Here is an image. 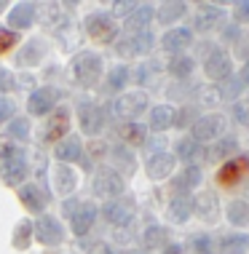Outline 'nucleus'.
Returning <instances> with one entry per match:
<instances>
[{
    "instance_id": "f257e3e1",
    "label": "nucleus",
    "mask_w": 249,
    "mask_h": 254,
    "mask_svg": "<svg viewBox=\"0 0 249 254\" xmlns=\"http://www.w3.org/2000/svg\"><path fill=\"white\" fill-rule=\"evenodd\" d=\"M73 75H75V80H78L81 86H94L96 80H99V75H102L99 54H91V51L78 54L75 62H73Z\"/></svg>"
},
{
    "instance_id": "f03ea898",
    "label": "nucleus",
    "mask_w": 249,
    "mask_h": 254,
    "mask_svg": "<svg viewBox=\"0 0 249 254\" xmlns=\"http://www.w3.org/2000/svg\"><path fill=\"white\" fill-rule=\"evenodd\" d=\"M225 134V118L217 113L212 115H201L196 123H193V139L201 145V142H214Z\"/></svg>"
},
{
    "instance_id": "7ed1b4c3",
    "label": "nucleus",
    "mask_w": 249,
    "mask_h": 254,
    "mask_svg": "<svg viewBox=\"0 0 249 254\" xmlns=\"http://www.w3.org/2000/svg\"><path fill=\"white\" fill-rule=\"evenodd\" d=\"M91 190L99 198H115L123 193V180L115 169H99L91 180Z\"/></svg>"
},
{
    "instance_id": "20e7f679",
    "label": "nucleus",
    "mask_w": 249,
    "mask_h": 254,
    "mask_svg": "<svg viewBox=\"0 0 249 254\" xmlns=\"http://www.w3.org/2000/svg\"><path fill=\"white\" fill-rule=\"evenodd\" d=\"M0 177L5 185H19L22 180H27V161L19 150L8 147L3 158V166H0Z\"/></svg>"
},
{
    "instance_id": "39448f33",
    "label": "nucleus",
    "mask_w": 249,
    "mask_h": 254,
    "mask_svg": "<svg viewBox=\"0 0 249 254\" xmlns=\"http://www.w3.org/2000/svg\"><path fill=\"white\" fill-rule=\"evenodd\" d=\"M247 174H249V155H236V158H231V161L223 163V169L217 171V182L223 185V188H233V185H239Z\"/></svg>"
},
{
    "instance_id": "423d86ee",
    "label": "nucleus",
    "mask_w": 249,
    "mask_h": 254,
    "mask_svg": "<svg viewBox=\"0 0 249 254\" xmlns=\"http://www.w3.org/2000/svg\"><path fill=\"white\" fill-rule=\"evenodd\" d=\"M204 72H206V78H209V80L223 83L225 78H231V75H233V62H231V57H228L225 51L214 49L209 57H206V62H204Z\"/></svg>"
},
{
    "instance_id": "0eeeda50",
    "label": "nucleus",
    "mask_w": 249,
    "mask_h": 254,
    "mask_svg": "<svg viewBox=\"0 0 249 254\" xmlns=\"http://www.w3.org/2000/svg\"><path fill=\"white\" fill-rule=\"evenodd\" d=\"M86 32L96 40V43H110V40L115 38V32H118V27H115V22L107 13H91V16L86 19Z\"/></svg>"
},
{
    "instance_id": "6e6552de",
    "label": "nucleus",
    "mask_w": 249,
    "mask_h": 254,
    "mask_svg": "<svg viewBox=\"0 0 249 254\" xmlns=\"http://www.w3.org/2000/svg\"><path fill=\"white\" fill-rule=\"evenodd\" d=\"M148 110V94L142 91H131V94H123V97L115 102V113L121 118H126L129 123H134L137 115H142Z\"/></svg>"
},
{
    "instance_id": "1a4fd4ad",
    "label": "nucleus",
    "mask_w": 249,
    "mask_h": 254,
    "mask_svg": "<svg viewBox=\"0 0 249 254\" xmlns=\"http://www.w3.org/2000/svg\"><path fill=\"white\" fill-rule=\"evenodd\" d=\"M153 35H150L148 30L142 32H131L129 38H123L115 43V51L121 54V57H134V54H148L150 49H153Z\"/></svg>"
},
{
    "instance_id": "9d476101",
    "label": "nucleus",
    "mask_w": 249,
    "mask_h": 254,
    "mask_svg": "<svg viewBox=\"0 0 249 254\" xmlns=\"http://www.w3.org/2000/svg\"><path fill=\"white\" fill-rule=\"evenodd\" d=\"M32 233H35L38 241L46 244V246H57V244H62V238H65V230H62V225L54 217H40L38 222L32 225Z\"/></svg>"
},
{
    "instance_id": "9b49d317",
    "label": "nucleus",
    "mask_w": 249,
    "mask_h": 254,
    "mask_svg": "<svg viewBox=\"0 0 249 254\" xmlns=\"http://www.w3.org/2000/svg\"><path fill=\"white\" fill-rule=\"evenodd\" d=\"M174 163L177 158L171 153H164V150H158L148 158V163H145V169H148V177L150 180H166V177L174 171Z\"/></svg>"
},
{
    "instance_id": "f8f14e48",
    "label": "nucleus",
    "mask_w": 249,
    "mask_h": 254,
    "mask_svg": "<svg viewBox=\"0 0 249 254\" xmlns=\"http://www.w3.org/2000/svg\"><path fill=\"white\" fill-rule=\"evenodd\" d=\"M134 214H137V206H134V201H129V198L107 201V206H105V217H107V222H113V225H129L131 219H134Z\"/></svg>"
},
{
    "instance_id": "ddd939ff",
    "label": "nucleus",
    "mask_w": 249,
    "mask_h": 254,
    "mask_svg": "<svg viewBox=\"0 0 249 254\" xmlns=\"http://www.w3.org/2000/svg\"><path fill=\"white\" fill-rule=\"evenodd\" d=\"M193 43V32L188 27H174V30H166V35L161 38L164 51H169L171 57H179L188 46Z\"/></svg>"
},
{
    "instance_id": "4468645a",
    "label": "nucleus",
    "mask_w": 249,
    "mask_h": 254,
    "mask_svg": "<svg viewBox=\"0 0 249 254\" xmlns=\"http://www.w3.org/2000/svg\"><path fill=\"white\" fill-rule=\"evenodd\" d=\"M67 211L73 214V233L75 236H86V233L91 230L94 219H96V209L91 203H78L75 209L67 206Z\"/></svg>"
},
{
    "instance_id": "2eb2a0df",
    "label": "nucleus",
    "mask_w": 249,
    "mask_h": 254,
    "mask_svg": "<svg viewBox=\"0 0 249 254\" xmlns=\"http://www.w3.org/2000/svg\"><path fill=\"white\" fill-rule=\"evenodd\" d=\"M223 19H225V8H220V5H209V3H204L201 8L196 11V30H201V32L217 30V27L223 24Z\"/></svg>"
},
{
    "instance_id": "dca6fc26",
    "label": "nucleus",
    "mask_w": 249,
    "mask_h": 254,
    "mask_svg": "<svg viewBox=\"0 0 249 254\" xmlns=\"http://www.w3.org/2000/svg\"><path fill=\"white\" fill-rule=\"evenodd\" d=\"M78 118H81V128L86 134H99L102 123H105V118H102V110L91 105V102H83V105L78 107Z\"/></svg>"
},
{
    "instance_id": "f3484780",
    "label": "nucleus",
    "mask_w": 249,
    "mask_h": 254,
    "mask_svg": "<svg viewBox=\"0 0 249 254\" xmlns=\"http://www.w3.org/2000/svg\"><path fill=\"white\" fill-rule=\"evenodd\" d=\"M59 94L54 91V88H38V91L30 94V102H27V107H30L32 115H46L51 113L54 102H57Z\"/></svg>"
},
{
    "instance_id": "a211bd4d",
    "label": "nucleus",
    "mask_w": 249,
    "mask_h": 254,
    "mask_svg": "<svg viewBox=\"0 0 249 254\" xmlns=\"http://www.w3.org/2000/svg\"><path fill=\"white\" fill-rule=\"evenodd\" d=\"M236 153H239V142L233 136H220L206 150V158L209 161H231V158H236Z\"/></svg>"
},
{
    "instance_id": "6ab92c4d",
    "label": "nucleus",
    "mask_w": 249,
    "mask_h": 254,
    "mask_svg": "<svg viewBox=\"0 0 249 254\" xmlns=\"http://www.w3.org/2000/svg\"><path fill=\"white\" fill-rule=\"evenodd\" d=\"M193 206H196V198H193L190 193H177L174 198H171V203H169L171 222H185V219H190Z\"/></svg>"
},
{
    "instance_id": "aec40b11",
    "label": "nucleus",
    "mask_w": 249,
    "mask_h": 254,
    "mask_svg": "<svg viewBox=\"0 0 249 254\" xmlns=\"http://www.w3.org/2000/svg\"><path fill=\"white\" fill-rule=\"evenodd\" d=\"M51 177H54V188H57L62 195H70L73 190H75V185H78V177H75V171H73L70 166H65V163L54 166Z\"/></svg>"
},
{
    "instance_id": "412c9836",
    "label": "nucleus",
    "mask_w": 249,
    "mask_h": 254,
    "mask_svg": "<svg viewBox=\"0 0 249 254\" xmlns=\"http://www.w3.org/2000/svg\"><path fill=\"white\" fill-rule=\"evenodd\" d=\"M174 118H177L174 107L158 105V107L150 110V128H153V131H166L169 126H174Z\"/></svg>"
},
{
    "instance_id": "4be33fe9",
    "label": "nucleus",
    "mask_w": 249,
    "mask_h": 254,
    "mask_svg": "<svg viewBox=\"0 0 249 254\" xmlns=\"http://www.w3.org/2000/svg\"><path fill=\"white\" fill-rule=\"evenodd\" d=\"M35 19V5L30 3H19L8 11V27L11 30H22V27H30V22Z\"/></svg>"
},
{
    "instance_id": "5701e85b",
    "label": "nucleus",
    "mask_w": 249,
    "mask_h": 254,
    "mask_svg": "<svg viewBox=\"0 0 249 254\" xmlns=\"http://www.w3.org/2000/svg\"><path fill=\"white\" fill-rule=\"evenodd\" d=\"M153 16H156L153 5H148V3H145V5H137V8L126 16V27H129L131 32H142L145 27L150 24V19H153Z\"/></svg>"
},
{
    "instance_id": "b1692460",
    "label": "nucleus",
    "mask_w": 249,
    "mask_h": 254,
    "mask_svg": "<svg viewBox=\"0 0 249 254\" xmlns=\"http://www.w3.org/2000/svg\"><path fill=\"white\" fill-rule=\"evenodd\" d=\"M220 252L223 254H247L249 252V236L247 233H228L220 241Z\"/></svg>"
},
{
    "instance_id": "393cba45",
    "label": "nucleus",
    "mask_w": 249,
    "mask_h": 254,
    "mask_svg": "<svg viewBox=\"0 0 249 254\" xmlns=\"http://www.w3.org/2000/svg\"><path fill=\"white\" fill-rule=\"evenodd\" d=\"M193 211H196L201 219L206 222H214L220 214V206H217V195L214 193H204L201 198H196V206H193Z\"/></svg>"
},
{
    "instance_id": "a878e982",
    "label": "nucleus",
    "mask_w": 249,
    "mask_h": 254,
    "mask_svg": "<svg viewBox=\"0 0 249 254\" xmlns=\"http://www.w3.org/2000/svg\"><path fill=\"white\" fill-rule=\"evenodd\" d=\"M19 198H22V203L30 211H43V206H46V193L38 185H24V188L19 190Z\"/></svg>"
},
{
    "instance_id": "bb28decb",
    "label": "nucleus",
    "mask_w": 249,
    "mask_h": 254,
    "mask_svg": "<svg viewBox=\"0 0 249 254\" xmlns=\"http://www.w3.org/2000/svg\"><path fill=\"white\" fill-rule=\"evenodd\" d=\"M201 185V169L198 166H185L182 171H179V177L174 180V188L179 190V193H190L193 188H198Z\"/></svg>"
},
{
    "instance_id": "cd10ccee",
    "label": "nucleus",
    "mask_w": 249,
    "mask_h": 254,
    "mask_svg": "<svg viewBox=\"0 0 249 254\" xmlns=\"http://www.w3.org/2000/svg\"><path fill=\"white\" fill-rule=\"evenodd\" d=\"M83 153V145L78 136H67V139H62L57 145V158L62 163H70V161H78Z\"/></svg>"
},
{
    "instance_id": "c85d7f7f",
    "label": "nucleus",
    "mask_w": 249,
    "mask_h": 254,
    "mask_svg": "<svg viewBox=\"0 0 249 254\" xmlns=\"http://www.w3.org/2000/svg\"><path fill=\"white\" fill-rule=\"evenodd\" d=\"M228 214V222L236 225V228H244V225H249V201H244V198H239V201H231L225 209Z\"/></svg>"
},
{
    "instance_id": "c756f323",
    "label": "nucleus",
    "mask_w": 249,
    "mask_h": 254,
    "mask_svg": "<svg viewBox=\"0 0 249 254\" xmlns=\"http://www.w3.org/2000/svg\"><path fill=\"white\" fill-rule=\"evenodd\" d=\"M67 126H70V115L67 110H57L54 113L51 123L46 126V139H59V136H67Z\"/></svg>"
},
{
    "instance_id": "7c9ffc66",
    "label": "nucleus",
    "mask_w": 249,
    "mask_h": 254,
    "mask_svg": "<svg viewBox=\"0 0 249 254\" xmlns=\"http://www.w3.org/2000/svg\"><path fill=\"white\" fill-rule=\"evenodd\" d=\"M201 155H204V147L198 145L193 136H185V139L177 142V155H174V158L188 161V166H190V161H196V158H201Z\"/></svg>"
},
{
    "instance_id": "2f4dec72",
    "label": "nucleus",
    "mask_w": 249,
    "mask_h": 254,
    "mask_svg": "<svg viewBox=\"0 0 249 254\" xmlns=\"http://www.w3.org/2000/svg\"><path fill=\"white\" fill-rule=\"evenodd\" d=\"M121 136L129 145H145V142H148V128L134 121V123H126V126L121 128Z\"/></svg>"
},
{
    "instance_id": "473e14b6",
    "label": "nucleus",
    "mask_w": 249,
    "mask_h": 254,
    "mask_svg": "<svg viewBox=\"0 0 249 254\" xmlns=\"http://www.w3.org/2000/svg\"><path fill=\"white\" fill-rule=\"evenodd\" d=\"M185 11H188L185 3H164L161 8H158V22L171 24V22H177L179 16H185Z\"/></svg>"
},
{
    "instance_id": "72a5a7b5",
    "label": "nucleus",
    "mask_w": 249,
    "mask_h": 254,
    "mask_svg": "<svg viewBox=\"0 0 249 254\" xmlns=\"http://www.w3.org/2000/svg\"><path fill=\"white\" fill-rule=\"evenodd\" d=\"M193 72V59L190 57H171L169 62V75H174V78H188V75Z\"/></svg>"
},
{
    "instance_id": "f704fd0d",
    "label": "nucleus",
    "mask_w": 249,
    "mask_h": 254,
    "mask_svg": "<svg viewBox=\"0 0 249 254\" xmlns=\"http://www.w3.org/2000/svg\"><path fill=\"white\" fill-rule=\"evenodd\" d=\"M241 88H244V83L239 80V75H231V78H225L223 83H220V97L223 99H236L239 94H241Z\"/></svg>"
},
{
    "instance_id": "c9c22d12",
    "label": "nucleus",
    "mask_w": 249,
    "mask_h": 254,
    "mask_svg": "<svg viewBox=\"0 0 249 254\" xmlns=\"http://www.w3.org/2000/svg\"><path fill=\"white\" fill-rule=\"evenodd\" d=\"M30 238H32V225L19 222L16 230H13V246H16V249H27V246H30Z\"/></svg>"
},
{
    "instance_id": "e433bc0d",
    "label": "nucleus",
    "mask_w": 249,
    "mask_h": 254,
    "mask_svg": "<svg viewBox=\"0 0 249 254\" xmlns=\"http://www.w3.org/2000/svg\"><path fill=\"white\" fill-rule=\"evenodd\" d=\"M145 244H148V246H161V244H166V230L158 228V225L148 228V233H145Z\"/></svg>"
},
{
    "instance_id": "4c0bfd02",
    "label": "nucleus",
    "mask_w": 249,
    "mask_h": 254,
    "mask_svg": "<svg viewBox=\"0 0 249 254\" xmlns=\"http://www.w3.org/2000/svg\"><path fill=\"white\" fill-rule=\"evenodd\" d=\"M190 249L196 254H214V246H212V238L209 236H196L190 241Z\"/></svg>"
},
{
    "instance_id": "58836bf2",
    "label": "nucleus",
    "mask_w": 249,
    "mask_h": 254,
    "mask_svg": "<svg viewBox=\"0 0 249 254\" xmlns=\"http://www.w3.org/2000/svg\"><path fill=\"white\" fill-rule=\"evenodd\" d=\"M129 80V70L126 67H115L113 72H110V88H123Z\"/></svg>"
},
{
    "instance_id": "ea45409f",
    "label": "nucleus",
    "mask_w": 249,
    "mask_h": 254,
    "mask_svg": "<svg viewBox=\"0 0 249 254\" xmlns=\"http://www.w3.org/2000/svg\"><path fill=\"white\" fill-rule=\"evenodd\" d=\"M158 70H161L158 62H148V64H142L140 70H137V80H140V83H148V80L153 78V72H158Z\"/></svg>"
},
{
    "instance_id": "a19ab883",
    "label": "nucleus",
    "mask_w": 249,
    "mask_h": 254,
    "mask_svg": "<svg viewBox=\"0 0 249 254\" xmlns=\"http://www.w3.org/2000/svg\"><path fill=\"white\" fill-rule=\"evenodd\" d=\"M8 134H11V136H30V123H27L24 118H16V121H11V126H8Z\"/></svg>"
},
{
    "instance_id": "79ce46f5",
    "label": "nucleus",
    "mask_w": 249,
    "mask_h": 254,
    "mask_svg": "<svg viewBox=\"0 0 249 254\" xmlns=\"http://www.w3.org/2000/svg\"><path fill=\"white\" fill-rule=\"evenodd\" d=\"M13 43H16V32H13V30H5V27H0V54H5Z\"/></svg>"
},
{
    "instance_id": "37998d69",
    "label": "nucleus",
    "mask_w": 249,
    "mask_h": 254,
    "mask_svg": "<svg viewBox=\"0 0 249 254\" xmlns=\"http://www.w3.org/2000/svg\"><path fill=\"white\" fill-rule=\"evenodd\" d=\"M233 118H236L241 126H249V102H239V105H233Z\"/></svg>"
},
{
    "instance_id": "c03bdc74",
    "label": "nucleus",
    "mask_w": 249,
    "mask_h": 254,
    "mask_svg": "<svg viewBox=\"0 0 249 254\" xmlns=\"http://www.w3.org/2000/svg\"><path fill=\"white\" fill-rule=\"evenodd\" d=\"M38 49H40V43H30L24 49V54L19 57V62H22V64H27V62H30V64H32V62H38L40 59V51Z\"/></svg>"
},
{
    "instance_id": "a18cd8bd",
    "label": "nucleus",
    "mask_w": 249,
    "mask_h": 254,
    "mask_svg": "<svg viewBox=\"0 0 249 254\" xmlns=\"http://www.w3.org/2000/svg\"><path fill=\"white\" fill-rule=\"evenodd\" d=\"M233 16L239 22H249V0H241V3L233 5Z\"/></svg>"
},
{
    "instance_id": "49530a36",
    "label": "nucleus",
    "mask_w": 249,
    "mask_h": 254,
    "mask_svg": "<svg viewBox=\"0 0 249 254\" xmlns=\"http://www.w3.org/2000/svg\"><path fill=\"white\" fill-rule=\"evenodd\" d=\"M51 22H59V8L57 5H46L43 8V24H51Z\"/></svg>"
},
{
    "instance_id": "de8ad7c7",
    "label": "nucleus",
    "mask_w": 249,
    "mask_h": 254,
    "mask_svg": "<svg viewBox=\"0 0 249 254\" xmlns=\"http://www.w3.org/2000/svg\"><path fill=\"white\" fill-rule=\"evenodd\" d=\"M115 155H118V161L123 163V166H126V171H129V174H131V171H134V161H131V155L126 153V150H115Z\"/></svg>"
},
{
    "instance_id": "09e8293b",
    "label": "nucleus",
    "mask_w": 249,
    "mask_h": 254,
    "mask_svg": "<svg viewBox=\"0 0 249 254\" xmlns=\"http://www.w3.org/2000/svg\"><path fill=\"white\" fill-rule=\"evenodd\" d=\"M11 113H13V105H11L8 99H3V97H0V123H3L5 118H8Z\"/></svg>"
},
{
    "instance_id": "8fccbe9b",
    "label": "nucleus",
    "mask_w": 249,
    "mask_h": 254,
    "mask_svg": "<svg viewBox=\"0 0 249 254\" xmlns=\"http://www.w3.org/2000/svg\"><path fill=\"white\" fill-rule=\"evenodd\" d=\"M137 8V3H115V13H131Z\"/></svg>"
},
{
    "instance_id": "3c124183",
    "label": "nucleus",
    "mask_w": 249,
    "mask_h": 254,
    "mask_svg": "<svg viewBox=\"0 0 249 254\" xmlns=\"http://www.w3.org/2000/svg\"><path fill=\"white\" fill-rule=\"evenodd\" d=\"M91 254H113V249H110L107 244H96L94 249H91Z\"/></svg>"
},
{
    "instance_id": "603ef678",
    "label": "nucleus",
    "mask_w": 249,
    "mask_h": 254,
    "mask_svg": "<svg viewBox=\"0 0 249 254\" xmlns=\"http://www.w3.org/2000/svg\"><path fill=\"white\" fill-rule=\"evenodd\" d=\"M8 83H11L8 72H5V70H0V91H5V88H8Z\"/></svg>"
},
{
    "instance_id": "864d4df0",
    "label": "nucleus",
    "mask_w": 249,
    "mask_h": 254,
    "mask_svg": "<svg viewBox=\"0 0 249 254\" xmlns=\"http://www.w3.org/2000/svg\"><path fill=\"white\" fill-rule=\"evenodd\" d=\"M239 80H241V83H244V86H249V62L244 64V70L239 72Z\"/></svg>"
},
{
    "instance_id": "5fc2aeb1",
    "label": "nucleus",
    "mask_w": 249,
    "mask_h": 254,
    "mask_svg": "<svg viewBox=\"0 0 249 254\" xmlns=\"http://www.w3.org/2000/svg\"><path fill=\"white\" fill-rule=\"evenodd\" d=\"M225 38H228V40H236V38H239V27H236V24H233V27H228Z\"/></svg>"
},
{
    "instance_id": "6e6d98bb",
    "label": "nucleus",
    "mask_w": 249,
    "mask_h": 254,
    "mask_svg": "<svg viewBox=\"0 0 249 254\" xmlns=\"http://www.w3.org/2000/svg\"><path fill=\"white\" fill-rule=\"evenodd\" d=\"M164 254H182V249H179L177 244H169V246H166V252H164Z\"/></svg>"
},
{
    "instance_id": "4d7b16f0",
    "label": "nucleus",
    "mask_w": 249,
    "mask_h": 254,
    "mask_svg": "<svg viewBox=\"0 0 249 254\" xmlns=\"http://www.w3.org/2000/svg\"><path fill=\"white\" fill-rule=\"evenodd\" d=\"M3 8H5V3H3V0H0V11H3Z\"/></svg>"
},
{
    "instance_id": "13d9d810",
    "label": "nucleus",
    "mask_w": 249,
    "mask_h": 254,
    "mask_svg": "<svg viewBox=\"0 0 249 254\" xmlns=\"http://www.w3.org/2000/svg\"><path fill=\"white\" fill-rule=\"evenodd\" d=\"M129 254H137V252H129Z\"/></svg>"
}]
</instances>
